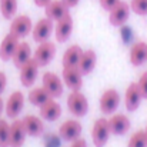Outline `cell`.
I'll list each match as a JSON object with an SVG mask.
<instances>
[{
    "instance_id": "484cf974",
    "label": "cell",
    "mask_w": 147,
    "mask_h": 147,
    "mask_svg": "<svg viewBox=\"0 0 147 147\" xmlns=\"http://www.w3.org/2000/svg\"><path fill=\"white\" fill-rule=\"evenodd\" d=\"M17 0H0V13L4 19L11 20L17 13Z\"/></svg>"
},
{
    "instance_id": "6da1fadb",
    "label": "cell",
    "mask_w": 147,
    "mask_h": 147,
    "mask_svg": "<svg viewBox=\"0 0 147 147\" xmlns=\"http://www.w3.org/2000/svg\"><path fill=\"white\" fill-rule=\"evenodd\" d=\"M67 109L76 117H84L89 111V100L80 92H70L67 97Z\"/></svg>"
},
{
    "instance_id": "4dcf8cb0",
    "label": "cell",
    "mask_w": 147,
    "mask_h": 147,
    "mask_svg": "<svg viewBox=\"0 0 147 147\" xmlns=\"http://www.w3.org/2000/svg\"><path fill=\"white\" fill-rule=\"evenodd\" d=\"M119 1H120V0H98L100 7H101L103 10H106V11H110Z\"/></svg>"
},
{
    "instance_id": "277c9868",
    "label": "cell",
    "mask_w": 147,
    "mask_h": 147,
    "mask_svg": "<svg viewBox=\"0 0 147 147\" xmlns=\"http://www.w3.org/2000/svg\"><path fill=\"white\" fill-rule=\"evenodd\" d=\"M130 3L120 0L110 11H109V22L114 27H121L126 24V22L130 17Z\"/></svg>"
},
{
    "instance_id": "d4e9b609",
    "label": "cell",
    "mask_w": 147,
    "mask_h": 147,
    "mask_svg": "<svg viewBox=\"0 0 147 147\" xmlns=\"http://www.w3.org/2000/svg\"><path fill=\"white\" fill-rule=\"evenodd\" d=\"M27 98H29V101H30L33 106L40 107V106H43L46 101H49L50 98H53V97L47 93V90L42 86V87H34V89H32V90L29 92Z\"/></svg>"
},
{
    "instance_id": "e0dca14e",
    "label": "cell",
    "mask_w": 147,
    "mask_h": 147,
    "mask_svg": "<svg viewBox=\"0 0 147 147\" xmlns=\"http://www.w3.org/2000/svg\"><path fill=\"white\" fill-rule=\"evenodd\" d=\"M26 136L27 133L23 127L22 120L13 119V121L10 123V147H23Z\"/></svg>"
},
{
    "instance_id": "836d02e7",
    "label": "cell",
    "mask_w": 147,
    "mask_h": 147,
    "mask_svg": "<svg viewBox=\"0 0 147 147\" xmlns=\"http://www.w3.org/2000/svg\"><path fill=\"white\" fill-rule=\"evenodd\" d=\"M61 1H63L69 9H71V7H76V6L79 4V1H80V0H61Z\"/></svg>"
},
{
    "instance_id": "5bb4252c",
    "label": "cell",
    "mask_w": 147,
    "mask_h": 147,
    "mask_svg": "<svg viewBox=\"0 0 147 147\" xmlns=\"http://www.w3.org/2000/svg\"><path fill=\"white\" fill-rule=\"evenodd\" d=\"M23 127L27 133V136L32 137H40L45 133V121L42 117H37L34 114H27L22 119Z\"/></svg>"
},
{
    "instance_id": "8992f818",
    "label": "cell",
    "mask_w": 147,
    "mask_h": 147,
    "mask_svg": "<svg viewBox=\"0 0 147 147\" xmlns=\"http://www.w3.org/2000/svg\"><path fill=\"white\" fill-rule=\"evenodd\" d=\"M120 93L114 89H109L106 90L98 100V106H100V111L103 114H114V111L119 109L120 106Z\"/></svg>"
},
{
    "instance_id": "d590c367",
    "label": "cell",
    "mask_w": 147,
    "mask_h": 147,
    "mask_svg": "<svg viewBox=\"0 0 147 147\" xmlns=\"http://www.w3.org/2000/svg\"><path fill=\"white\" fill-rule=\"evenodd\" d=\"M3 110H4V101H3V98H1V96H0V116H1Z\"/></svg>"
},
{
    "instance_id": "8d00e7d4",
    "label": "cell",
    "mask_w": 147,
    "mask_h": 147,
    "mask_svg": "<svg viewBox=\"0 0 147 147\" xmlns=\"http://www.w3.org/2000/svg\"><path fill=\"white\" fill-rule=\"evenodd\" d=\"M144 131H146V139H147V126H146V129H144Z\"/></svg>"
},
{
    "instance_id": "cb8c5ba5",
    "label": "cell",
    "mask_w": 147,
    "mask_h": 147,
    "mask_svg": "<svg viewBox=\"0 0 147 147\" xmlns=\"http://www.w3.org/2000/svg\"><path fill=\"white\" fill-rule=\"evenodd\" d=\"M82 54H83V49L77 45H73V46L67 47L64 54H63V59H61L63 67H77Z\"/></svg>"
},
{
    "instance_id": "30bf717a",
    "label": "cell",
    "mask_w": 147,
    "mask_h": 147,
    "mask_svg": "<svg viewBox=\"0 0 147 147\" xmlns=\"http://www.w3.org/2000/svg\"><path fill=\"white\" fill-rule=\"evenodd\" d=\"M61 80L66 87H69L71 92L82 90L83 87V74L77 67H63L61 71Z\"/></svg>"
},
{
    "instance_id": "4316f807",
    "label": "cell",
    "mask_w": 147,
    "mask_h": 147,
    "mask_svg": "<svg viewBox=\"0 0 147 147\" xmlns=\"http://www.w3.org/2000/svg\"><path fill=\"white\" fill-rule=\"evenodd\" d=\"M0 147H10V123L0 119Z\"/></svg>"
},
{
    "instance_id": "e575fe53",
    "label": "cell",
    "mask_w": 147,
    "mask_h": 147,
    "mask_svg": "<svg viewBox=\"0 0 147 147\" xmlns=\"http://www.w3.org/2000/svg\"><path fill=\"white\" fill-rule=\"evenodd\" d=\"M33 1H34V4L39 6V7H46L51 0H33Z\"/></svg>"
},
{
    "instance_id": "603a6c76",
    "label": "cell",
    "mask_w": 147,
    "mask_h": 147,
    "mask_svg": "<svg viewBox=\"0 0 147 147\" xmlns=\"http://www.w3.org/2000/svg\"><path fill=\"white\" fill-rule=\"evenodd\" d=\"M61 116V106L54 98H50L43 106H40V117L47 121H56Z\"/></svg>"
},
{
    "instance_id": "9a60e30c",
    "label": "cell",
    "mask_w": 147,
    "mask_h": 147,
    "mask_svg": "<svg viewBox=\"0 0 147 147\" xmlns=\"http://www.w3.org/2000/svg\"><path fill=\"white\" fill-rule=\"evenodd\" d=\"M109 126H110L111 134H114V136H123V134H126L130 130L131 121H130V119L126 114L116 113V114H111V117L109 119Z\"/></svg>"
},
{
    "instance_id": "ac0fdd59",
    "label": "cell",
    "mask_w": 147,
    "mask_h": 147,
    "mask_svg": "<svg viewBox=\"0 0 147 147\" xmlns=\"http://www.w3.org/2000/svg\"><path fill=\"white\" fill-rule=\"evenodd\" d=\"M147 61V43L137 40L130 47V63L134 67H140Z\"/></svg>"
},
{
    "instance_id": "3957f363",
    "label": "cell",
    "mask_w": 147,
    "mask_h": 147,
    "mask_svg": "<svg viewBox=\"0 0 147 147\" xmlns=\"http://www.w3.org/2000/svg\"><path fill=\"white\" fill-rule=\"evenodd\" d=\"M33 30V22L27 14H20V16H14L11 19V23L9 26V33L14 34L19 39H23L26 36H29Z\"/></svg>"
},
{
    "instance_id": "ffe728a7",
    "label": "cell",
    "mask_w": 147,
    "mask_h": 147,
    "mask_svg": "<svg viewBox=\"0 0 147 147\" xmlns=\"http://www.w3.org/2000/svg\"><path fill=\"white\" fill-rule=\"evenodd\" d=\"M69 7L61 1V0H51L49 4L45 7V14L46 17L53 20V22H57L60 19H63L66 14H69Z\"/></svg>"
},
{
    "instance_id": "9c48e42d",
    "label": "cell",
    "mask_w": 147,
    "mask_h": 147,
    "mask_svg": "<svg viewBox=\"0 0 147 147\" xmlns=\"http://www.w3.org/2000/svg\"><path fill=\"white\" fill-rule=\"evenodd\" d=\"M82 131H83L82 123L79 120H74V119L66 120L59 127V136L64 142H69V143H71V142L77 140L79 137H82Z\"/></svg>"
},
{
    "instance_id": "f546056e",
    "label": "cell",
    "mask_w": 147,
    "mask_h": 147,
    "mask_svg": "<svg viewBox=\"0 0 147 147\" xmlns=\"http://www.w3.org/2000/svg\"><path fill=\"white\" fill-rule=\"evenodd\" d=\"M137 86H139V90L142 93V97L147 98V70L140 74L139 82H137Z\"/></svg>"
},
{
    "instance_id": "83f0119b",
    "label": "cell",
    "mask_w": 147,
    "mask_h": 147,
    "mask_svg": "<svg viewBox=\"0 0 147 147\" xmlns=\"http://www.w3.org/2000/svg\"><path fill=\"white\" fill-rule=\"evenodd\" d=\"M127 147H147V139H146V131L144 130H137L134 131L130 139Z\"/></svg>"
},
{
    "instance_id": "7a4b0ae2",
    "label": "cell",
    "mask_w": 147,
    "mask_h": 147,
    "mask_svg": "<svg viewBox=\"0 0 147 147\" xmlns=\"http://www.w3.org/2000/svg\"><path fill=\"white\" fill-rule=\"evenodd\" d=\"M110 134H111V130L109 126V119H104V117L97 119L92 129L93 144L96 147H104L110 139Z\"/></svg>"
},
{
    "instance_id": "2e32d148",
    "label": "cell",
    "mask_w": 147,
    "mask_h": 147,
    "mask_svg": "<svg viewBox=\"0 0 147 147\" xmlns=\"http://www.w3.org/2000/svg\"><path fill=\"white\" fill-rule=\"evenodd\" d=\"M142 93L139 90L137 82H133L127 86L126 93H124V106L127 109V111H136L142 103Z\"/></svg>"
},
{
    "instance_id": "7c38bea8",
    "label": "cell",
    "mask_w": 147,
    "mask_h": 147,
    "mask_svg": "<svg viewBox=\"0 0 147 147\" xmlns=\"http://www.w3.org/2000/svg\"><path fill=\"white\" fill-rule=\"evenodd\" d=\"M19 70H20V83L27 89L33 87L39 76V64L33 60V57L27 63H24Z\"/></svg>"
},
{
    "instance_id": "8fae6325",
    "label": "cell",
    "mask_w": 147,
    "mask_h": 147,
    "mask_svg": "<svg viewBox=\"0 0 147 147\" xmlns=\"http://www.w3.org/2000/svg\"><path fill=\"white\" fill-rule=\"evenodd\" d=\"M73 33V17L71 14H66L63 19L57 20L54 24V37L59 43H66Z\"/></svg>"
},
{
    "instance_id": "ba28073f",
    "label": "cell",
    "mask_w": 147,
    "mask_h": 147,
    "mask_svg": "<svg viewBox=\"0 0 147 147\" xmlns=\"http://www.w3.org/2000/svg\"><path fill=\"white\" fill-rule=\"evenodd\" d=\"M53 33H54V22L47 17L40 19L33 26V30H32V36L36 43H43V42L49 40Z\"/></svg>"
},
{
    "instance_id": "d6986e66",
    "label": "cell",
    "mask_w": 147,
    "mask_h": 147,
    "mask_svg": "<svg viewBox=\"0 0 147 147\" xmlns=\"http://www.w3.org/2000/svg\"><path fill=\"white\" fill-rule=\"evenodd\" d=\"M96 63H97V54L93 49H87L83 50V54L79 60V64H77V69L80 70V73L83 76L86 74H90L94 67H96Z\"/></svg>"
},
{
    "instance_id": "4fadbf2b",
    "label": "cell",
    "mask_w": 147,
    "mask_h": 147,
    "mask_svg": "<svg viewBox=\"0 0 147 147\" xmlns=\"http://www.w3.org/2000/svg\"><path fill=\"white\" fill-rule=\"evenodd\" d=\"M24 107V94L22 92H13L4 104V111L9 119H17Z\"/></svg>"
},
{
    "instance_id": "52a82bcc",
    "label": "cell",
    "mask_w": 147,
    "mask_h": 147,
    "mask_svg": "<svg viewBox=\"0 0 147 147\" xmlns=\"http://www.w3.org/2000/svg\"><path fill=\"white\" fill-rule=\"evenodd\" d=\"M42 83H43V87L47 90V93L53 98L61 97V94L64 92V83H63L61 77H59L56 73H53V71L43 73Z\"/></svg>"
},
{
    "instance_id": "5b68a950",
    "label": "cell",
    "mask_w": 147,
    "mask_h": 147,
    "mask_svg": "<svg viewBox=\"0 0 147 147\" xmlns=\"http://www.w3.org/2000/svg\"><path fill=\"white\" fill-rule=\"evenodd\" d=\"M56 45L50 40H46L43 43H39L36 51L33 53V60L39 64V67H45L51 63V60L56 56Z\"/></svg>"
},
{
    "instance_id": "d6a6232c",
    "label": "cell",
    "mask_w": 147,
    "mask_h": 147,
    "mask_svg": "<svg viewBox=\"0 0 147 147\" xmlns=\"http://www.w3.org/2000/svg\"><path fill=\"white\" fill-rule=\"evenodd\" d=\"M70 147H87V142H86V140H84L83 137H79L77 140L71 142Z\"/></svg>"
},
{
    "instance_id": "7402d4cb",
    "label": "cell",
    "mask_w": 147,
    "mask_h": 147,
    "mask_svg": "<svg viewBox=\"0 0 147 147\" xmlns=\"http://www.w3.org/2000/svg\"><path fill=\"white\" fill-rule=\"evenodd\" d=\"M32 57H33V54H32L30 45H29L27 42H20V43L17 45L16 50H14V53H13L11 61H13V64H14L17 69H20V67H22L24 63H27Z\"/></svg>"
},
{
    "instance_id": "44dd1931",
    "label": "cell",
    "mask_w": 147,
    "mask_h": 147,
    "mask_svg": "<svg viewBox=\"0 0 147 147\" xmlns=\"http://www.w3.org/2000/svg\"><path fill=\"white\" fill-rule=\"evenodd\" d=\"M19 43H20V42H19V37H16V36L11 34V33H7V34L3 37L1 43H0V59H1L3 61L11 60L13 53H14V50H16Z\"/></svg>"
},
{
    "instance_id": "f1b7e54d",
    "label": "cell",
    "mask_w": 147,
    "mask_h": 147,
    "mask_svg": "<svg viewBox=\"0 0 147 147\" xmlns=\"http://www.w3.org/2000/svg\"><path fill=\"white\" fill-rule=\"evenodd\" d=\"M130 9L139 16H147V0H131Z\"/></svg>"
},
{
    "instance_id": "1f68e13d",
    "label": "cell",
    "mask_w": 147,
    "mask_h": 147,
    "mask_svg": "<svg viewBox=\"0 0 147 147\" xmlns=\"http://www.w3.org/2000/svg\"><path fill=\"white\" fill-rule=\"evenodd\" d=\"M6 87H7V76H6L4 71L0 70V96L6 90Z\"/></svg>"
}]
</instances>
